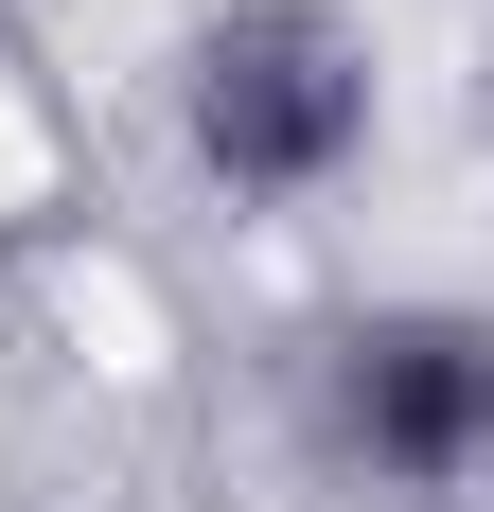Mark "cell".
<instances>
[{"instance_id": "obj_1", "label": "cell", "mask_w": 494, "mask_h": 512, "mask_svg": "<svg viewBox=\"0 0 494 512\" xmlns=\"http://www.w3.org/2000/svg\"><path fill=\"white\" fill-rule=\"evenodd\" d=\"M159 89H177V159L230 212H318L389 124V53L353 0H212Z\"/></svg>"}, {"instance_id": "obj_2", "label": "cell", "mask_w": 494, "mask_h": 512, "mask_svg": "<svg viewBox=\"0 0 494 512\" xmlns=\"http://www.w3.org/2000/svg\"><path fill=\"white\" fill-rule=\"evenodd\" d=\"M318 460L442 512L494 477V318L477 301H371L318 336Z\"/></svg>"}]
</instances>
